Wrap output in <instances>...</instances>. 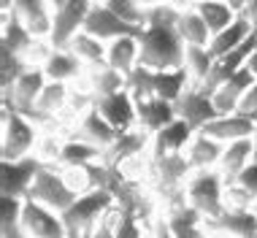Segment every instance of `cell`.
Returning a JSON list of instances; mask_svg holds the SVG:
<instances>
[{"label":"cell","instance_id":"cell-16","mask_svg":"<svg viewBox=\"0 0 257 238\" xmlns=\"http://www.w3.org/2000/svg\"><path fill=\"white\" fill-rule=\"evenodd\" d=\"M257 79L252 76V71L249 68H241L238 73L233 76V79H227L222 87L217 89V92L211 95V100H214V108L219 111V116H227V114H235L238 111V103H241V97L246 95V89L252 87Z\"/></svg>","mask_w":257,"mask_h":238},{"label":"cell","instance_id":"cell-19","mask_svg":"<svg viewBox=\"0 0 257 238\" xmlns=\"http://www.w3.org/2000/svg\"><path fill=\"white\" fill-rule=\"evenodd\" d=\"M190 157L179 155V152H171V155H163V157H155V171L160 176V184H163L165 192H173L176 195L179 184H182V179L190 173Z\"/></svg>","mask_w":257,"mask_h":238},{"label":"cell","instance_id":"cell-49","mask_svg":"<svg viewBox=\"0 0 257 238\" xmlns=\"http://www.w3.org/2000/svg\"><path fill=\"white\" fill-rule=\"evenodd\" d=\"M133 3H138L141 9H152V6H160V3H165V0H133Z\"/></svg>","mask_w":257,"mask_h":238},{"label":"cell","instance_id":"cell-27","mask_svg":"<svg viewBox=\"0 0 257 238\" xmlns=\"http://www.w3.org/2000/svg\"><path fill=\"white\" fill-rule=\"evenodd\" d=\"M195 11L203 17V22L208 25L211 36H217V33H222L225 27H230L235 22V11L225 3V0H200L195 6Z\"/></svg>","mask_w":257,"mask_h":238},{"label":"cell","instance_id":"cell-14","mask_svg":"<svg viewBox=\"0 0 257 238\" xmlns=\"http://www.w3.org/2000/svg\"><path fill=\"white\" fill-rule=\"evenodd\" d=\"M95 108L100 111L103 119H106L111 128H116L119 133H127L130 125H133L136 116H138V111L133 106V95H130L127 89H119V92H114V95L98 97Z\"/></svg>","mask_w":257,"mask_h":238},{"label":"cell","instance_id":"cell-38","mask_svg":"<svg viewBox=\"0 0 257 238\" xmlns=\"http://www.w3.org/2000/svg\"><path fill=\"white\" fill-rule=\"evenodd\" d=\"M65 97H68V87H65V84H62V81H49L44 87V92H41V97H38V111L44 116L52 119L54 111L62 108Z\"/></svg>","mask_w":257,"mask_h":238},{"label":"cell","instance_id":"cell-22","mask_svg":"<svg viewBox=\"0 0 257 238\" xmlns=\"http://www.w3.org/2000/svg\"><path fill=\"white\" fill-rule=\"evenodd\" d=\"M14 11L22 17L33 36H49L52 17L46 14V0H14Z\"/></svg>","mask_w":257,"mask_h":238},{"label":"cell","instance_id":"cell-25","mask_svg":"<svg viewBox=\"0 0 257 238\" xmlns=\"http://www.w3.org/2000/svg\"><path fill=\"white\" fill-rule=\"evenodd\" d=\"M138 54H141L138 38H133V36L116 38V41H111V46H108V65L114 68V71L130 76V73H133V68H136Z\"/></svg>","mask_w":257,"mask_h":238},{"label":"cell","instance_id":"cell-28","mask_svg":"<svg viewBox=\"0 0 257 238\" xmlns=\"http://www.w3.org/2000/svg\"><path fill=\"white\" fill-rule=\"evenodd\" d=\"M198 216L200 211L195 206H187V203L173 206V211L168 216V227H171L173 238H206L198 227Z\"/></svg>","mask_w":257,"mask_h":238},{"label":"cell","instance_id":"cell-33","mask_svg":"<svg viewBox=\"0 0 257 238\" xmlns=\"http://www.w3.org/2000/svg\"><path fill=\"white\" fill-rule=\"evenodd\" d=\"M44 73H46V79H52V81L71 79V76L79 73V57H76V54L62 52V49H54L49 57H46Z\"/></svg>","mask_w":257,"mask_h":238},{"label":"cell","instance_id":"cell-42","mask_svg":"<svg viewBox=\"0 0 257 238\" xmlns=\"http://www.w3.org/2000/svg\"><path fill=\"white\" fill-rule=\"evenodd\" d=\"M238 114H244V116L252 119V122H257V81L246 89V95L241 97V103H238Z\"/></svg>","mask_w":257,"mask_h":238},{"label":"cell","instance_id":"cell-17","mask_svg":"<svg viewBox=\"0 0 257 238\" xmlns=\"http://www.w3.org/2000/svg\"><path fill=\"white\" fill-rule=\"evenodd\" d=\"M252 33H254L252 22H249L244 14H238V17H235V22H233L230 27H225L222 33L211 36L208 52H211V57H214V60H219V57H225V54H230L233 49H238L249 36H252Z\"/></svg>","mask_w":257,"mask_h":238},{"label":"cell","instance_id":"cell-36","mask_svg":"<svg viewBox=\"0 0 257 238\" xmlns=\"http://www.w3.org/2000/svg\"><path fill=\"white\" fill-rule=\"evenodd\" d=\"M27 71L25 62L19 60L17 52H11V49L0 46V84H3V92H9V89L22 79V73Z\"/></svg>","mask_w":257,"mask_h":238},{"label":"cell","instance_id":"cell-50","mask_svg":"<svg viewBox=\"0 0 257 238\" xmlns=\"http://www.w3.org/2000/svg\"><path fill=\"white\" fill-rule=\"evenodd\" d=\"M252 146H254V149H252V163H257V130H254V136H252Z\"/></svg>","mask_w":257,"mask_h":238},{"label":"cell","instance_id":"cell-8","mask_svg":"<svg viewBox=\"0 0 257 238\" xmlns=\"http://www.w3.org/2000/svg\"><path fill=\"white\" fill-rule=\"evenodd\" d=\"M41 168L44 165L36 157L3 160L0 163V195L3 198H27Z\"/></svg>","mask_w":257,"mask_h":238},{"label":"cell","instance_id":"cell-3","mask_svg":"<svg viewBox=\"0 0 257 238\" xmlns=\"http://www.w3.org/2000/svg\"><path fill=\"white\" fill-rule=\"evenodd\" d=\"M81 173L87 176L92 190H106V192L114 195V200L119 203V208L136 211L138 219L149 214V203L144 200V195L138 192V187L133 181L124 179V173L119 168H111V165H103V163H89V165L81 168Z\"/></svg>","mask_w":257,"mask_h":238},{"label":"cell","instance_id":"cell-47","mask_svg":"<svg viewBox=\"0 0 257 238\" xmlns=\"http://www.w3.org/2000/svg\"><path fill=\"white\" fill-rule=\"evenodd\" d=\"M246 68H249V71H252V76H254V79H257V49H254V54H252V57H249V62H246Z\"/></svg>","mask_w":257,"mask_h":238},{"label":"cell","instance_id":"cell-40","mask_svg":"<svg viewBox=\"0 0 257 238\" xmlns=\"http://www.w3.org/2000/svg\"><path fill=\"white\" fill-rule=\"evenodd\" d=\"M116 238H141V230H138V214L136 211H130V208H119Z\"/></svg>","mask_w":257,"mask_h":238},{"label":"cell","instance_id":"cell-30","mask_svg":"<svg viewBox=\"0 0 257 238\" xmlns=\"http://www.w3.org/2000/svg\"><path fill=\"white\" fill-rule=\"evenodd\" d=\"M71 52L79 60L92 62V65H106V62H108V49L103 46V41L95 38V36H89V33H84V30L71 41Z\"/></svg>","mask_w":257,"mask_h":238},{"label":"cell","instance_id":"cell-15","mask_svg":"<svg viewBox=\"0 0 257 238\" xmlns=\"http://www.w3.org/2000/svg\"><path fill=\"white\" fill-rule=\"evenodd\" d=\"M254 130H257V122H252L249 116H244V114L235 111V114L211 119V122H208L200 133L208 136V138H217V141L233 144V141H241V138H252Z\"/></svg>","mask_w":257,"mask_h":238},{"label":"cell","instance_id":"cell-44","mask_svg":"<svg viewBox=\"0 0 257 238\" xmlns=\"http://www.w3.org/2000/svg\"><path fill=\"white\" fill-rule=\"evenodd\" d=\"M244 17L252 22V27H254V33H257V0H249L246 3V9H244Z\"/></svg>","mask_w":257,"mask_h":238},{"label":"cell","instance_id":"cell-7","mask_svg":"<svg viewBox=\"0 0 257 238\" xmlns=\"http://www.w3.org/2000/svg\"><path fill=\"white\" fill-rule=\"evenodd\" d=\"M111 203H114V195L106 190H89L84 198H76L73 206L62 214L68 233H84V230H89L98 222V216L111 208Z\"/></svg>","mask_w":257,"mask_h":238},{"label":"cell","instance_id":"cell-5","mask_svg":"<svg viewBox=\"0 0 257 238\" xmlns=\"http://www.w3.org/2000/svg\"><path fill=\"white\" fill-rule=\"evenodd\" d=\"M36 128L27 116L3 100V160H22L33 149Z\"/></svg>","mask_w":257,"mask_h":238},{"label":"cell","instance_id":"cell-23","mask_svg":"<svg viewBox=\"0 0 257 238\" xmlns=\"http://www.w3.org/2000/svg\"><path fill=\"white\" fill-rule=\"evenodd\" d=\"M192 128L184 122V119H173L171 125H165L163 130H157L155 138V157L171 155V152H182V146L190 141Z\"/></svg>","mask_w":257,"mask_h":238},{"label":"cell","instance_id":"cell-29","mask_svg":"<svg viewBox=\"0 0 257 238\" xmlns=\"http://www.w3.org/2000/svg\"><path fill=\"white\" fill-rule=\"evenodd\" d=\"M179 33H182L184 44L187 46H208L211 44V30L203 22L198 11H182L179 14Z\"/></svg>","mask_w":257,"mask_h":238},{"label":"cell","instance_id":"cell-13","mask_svg":"<svg viewBox=\"0 0 257 238\" xmlns=\"http://www.w3.org/2000/svg\"><path fill=\"white\" fill-rule=\"evenodd\" d=\"M173 108H176V116L184 119V122L192 128V133H200L211 119L219 116V111L214 108V100L208 95H203L200 89L184 92L176 103H173Z\"/></svg>","mask_w":257,"mask_h":238},{"label":"cell","instance_id":"cell-21","mask_svg":"<svg viewBox=\"0 0 257 238\" xmlns=\"http://www.w3.org/2000/svg\"><path fill=\"white\" fill-rule=\"evenodd\" d=\"M138 111V119H141V125L147 130H163L165 125H171L176 116V108H173V103L163 100V97H149V100H141L136 106Z\"/></svg>","mask_w":257,"mask_h":238},{"label":"cell","instance_id":"cell-12","mask_svg":"<svg viewBox=\"0 0 257 238\" xmlns=\"http://www.w3.org/2000/svg\"><path fill=\"white\" fill-rule=\"evenodd\" d=\"M84 33L89 36L100 38V41H116V38H124V36H133V38H141L144 27H136V25H127L124 19H119L114 11L108 9L106 3L100 6H92L87 14V22H84Z\"/></svg>","mask_w":257,"mask_h":238},{"label":"cell","instance_id":"cell-37","mask_svg":"<svg viewBox=\"0 0 257 238\" xmlns=\"http://www.w3.org/2000/svg\"><path fill=\"white\" fill-rule=\"evenodd\" d=\"M211 65H214V57H211V52H208V46H187L184 68L195 76L198 81L206 79L208 71H211Z\"/></svg>","mask_w":257,"mask_h":238},{"label":"cell","instance_id":"cell-52","mask_svg":"<svg viewBox=\"0 0 257 238\" xmlns=\"http://www.w3.org/2000/svg\"><path fill=\"white\" fill-rule=\"evenodd\" d=\"M68 238H84V233H68Z\"/></svg>","mask_w":257,"mask_h":238},{"label":"cell","instance_id":"cell-46","mask_svg":"<svg viewBox=\"0 0 257 238\" xmlns=\"http://www.w3.org/2000/svg\"><path fill=\"white\" fill-rule=\"evenodd\" d=\"M227 6H230V9L235 11V14H244V9H246V3L249 0H225Z\"/></svg>","mask_w":257,"mask_h":238},{"label":"cell","instance_id":"cell-39","mask_svg":"<svg viewBox=\"0 0 257 238\" xmlns=\"http://www.w3.org/2000/svg\"><path fill=\"white\" fill-rule=\"evenodd\" d=\"M106 6L116 14L119 19H124L127 25L136 27H147V9H141L133 0H106Z\"/></svg>","mask_w":257,"mask_h":238},{"label":"cell","instance_id":"cell-1","mask_svg":"<svg viewBox=\"0 0 257 238\" xmlns=\"http://www.w3.org/2000/svg\"><path fill=\"white\" fill-rule=\"evenodd\" d=\"M179 9L173 6H152L147 9V27H144L138 46V65H147L152 71H179L184 68L187 44L179 33Z\"/></svg>","mask_w":257,"mask_h":238},{"label":"cell","instance_id":"cell-9","mask_svg":"<svg viewBox=\"0 0 257 238\" xmlns=\"http://www.w3.org/2000/svg\"><path fill=\"white\" fill-rule=\"evenodd\" d=\"M89 9H92V3H89V0H68L62 9L54 11V17H52V33H49V41H52L54 49L71 46V41L79 36V30H84Z\"/></svg>","mask_w":257,"mask_h":238},{"label":"cell","instance_id":"cell-26","mask_svg":"<svg viewBox=\"0 0 257 238\" xmlns=\"http://www.w3.org/2000/svg\"><path fill=\"white\" fill-rule=\"evenodd\" d=\"M141 149H144V136H141V133H130V130L127 133H119V138H116L108 149H103L100 163L103 165H111V168H119V163H124L127 157L138 155Z\"/></svg>","mask_w":257,"mask_h":238},{"label":"cell","instance_id":"cell-24","mask_svg":"<svg viewBox=\"0 0 257 238\" xmlns=\"http://www.w3.org/2000/svg\"><path fill=\"white\" fill-rule=\"evenodd\" d=\"M252 149H254L252 138H241V141H233V144L225 146L219 163H222V173H225L230 181L238 179V173L252 163Z\"/></svg>","mask_w":257,"mask_h":238},{"label":"cell","instance_id":"cell-35","mask_svg":"<svg viewBox=\"0 0 257 238\" xmlns=\"http://www.w3.org/2000/svg\"><path fill=\"white\" fill-rule=\"evenodd\" d=\"M100 157H103V149H98V146H92L87 141H71L60 149V160L65 165H73V168H84Z\"/></svg>","mask_w":257,"mask_h":238},{"label":"cell","instance_id":"cell-20","mask_svg":"<svg viewBox=\"0 0 257 238\" xmlns=\"http://www.w3.org/2000/svg\"><path fill=\"white\" fill-rule=\"evenodd\" d=\"M81 138H84L87 144L98 146V149H108V146L119 138V130L111 128L98 108H89L87 116L81 119Z\"/></svg>","mask_w":257,"mask_h":238},{"label":"cell","instance_id":"cell-32","mask_svg":"<svg viewBox=\"0 0 257 238\" xmlns=\"http://www.w3.org/2000/svg\"><path fill=\"white\" fill-rule=\"evenodd\" d=\"M222 141H217V138H208V136H195L190 144V163L192 168H208L211 163H217V160L222 157Z\"/></svg>","mask_w":257,"mask_h":238},{"label":"cell","instance_id":"cell-11","mask_svg":"<svg viewBox=\"0 0 257 238\" xmlns=\"http://www.w3.org/2000/svg\"><path fill=\"white\" fill-rule=\"evenodd\" d=\"M22 227L27 238H68V227L62 222V214L27 198L22 208Z\"/></svg>","mask_w":257,"mask_h":238},{"label":"cell","instance_id":"cell-51","mask_svg":"<svg viewBox=\"0 0 257 238\" xmlns=\"http://www.w3.org/2000/svg\"><path fill=\"white\" fill-rule=\"evenodd\" d=\"M46 3H52V6H54V11H57V9H62V6L68 3V0H46Z\"/></svg>","mask_w":257,"mask_h":238},{"label":"cell","instance_id":"cell-48","mask_svg":"<svg viewBox=\"0 0 257 238\" xmlns=\"http://www.w3.org/2000/svg\"><path fill=\"white\" fill-rule=\"evenodd\" d=\"M165 3L173 6V9H184V11H187V6H190L192 0H165Z\"/></svg>","mask_w":257,"mask_h":238},{"label":"cell","instance_id":"cell-2","mask_svg":"<svg viewBox=\"0 0 257 238\" xmlns=\"http://www.w3.org/2000/svg\"><path fill=\"white\" fill-rule=\"evenodd\" d=\"M184 81H187V68L152 71L147 65H138L127 76V92L136 97V103L149 100V97H163L168 103H176L184 95Z\"/></svg>","mask_w":257,"mask_h":238},{"label":"cell","instance_id":"cell-18","mask_svg":"<svg viewBox=\"0 0 257 238\" xmlns=\"http://www.w3.org/2000/svg\"><path fill=\"white\" fill-rule=\"evenodd\" d=\"M211 230H225L235 238H257V214L246 208H227L217 219H206Z\"/></svg>","mask_w":257,"mask_h":238},{"label":"cell","instance_id":"cell-31","mask_svg":"<svg viewBox=\"0 0 257 238\" xmlns=\"http://www.w3.org/2000/svg\"><path fill=\"white\" fill-rule=\"evenodd\" d=\"M33 41V33L27 30V25L22 22V17H19L17 11L6 14V22H3V44L6 49H11V52H22L25 46H30Z\"/></svg>","mask_w":257,"mask_h":238},{"label":"cell","instance_id":"cell-41","mask_svg":"<svg viewBox=\"0 0 257 238\" xmlns=\"http://www.w3.org/2000/svg\"><path fill=\"white\" fill-rule=\"evenodd\" d=\"M235 184L241 187V190H246L249 195H257V163H249L244 171L238 173V179H235Z\"/></svg>","mask_w":257,"mask_h":238},{"label":"cell","instance_id":"cell-4","mask_svg":"<svg viewBox=\"0 0 257 238\" xmlns=\"http://www.w3.org/2000/svg\"><path fill=\"white\" fill-rule=\"evenodd\" d=\"M46 87V73L38 68H27L9 92H3V100L14 106L22 116H27L30 122H49V116H44L38 111V97Z\"/></svg>","mask_w":257,"mask_h":238},{"label":"cell","instance_id":"cell-45","mask_svg":"<svg viewBox=\"0 0 257 238\" xmlns=\"http://www.w3.org/2000/svg\"><path fill=\"white\" fill-rule=\"evenodd\" d=\"M155 238H173L171 227H168V219H160L157 227H155Z\"/></svg>","mask_w":257,"mask_h":238},{"label":"cell","instance_id":"cell-43","mask_svg":"<svg viewBox=\"0 0 257 238\" xmlns=\"http://www.w3.org/2000/svg\"><path fill=\"white\" fill-rule=\"evenodd\" d=\"M84 238H116V227L111 225V216L106 214L100 222H95L89 230H84Z\"/></svg>","mask_w":257,"mask_h":238},{"label":"cell","instance_id":"cell-34","mask_svg":"<svg viewBox=\"0 0 257 238\" xmlns=\"http://www.w3.org/2000/svg\"><path fill=\"white\" fill-rule=\"evenodd\" d=\"M92 89H95V95H98V97L114 95V92H119V89H127V76L119 73V71H114V68L106 62V65L95 68V73H92Z\"/></svg>","mask_w":257,"mask_h":238},{"label":"cell","instance_id":"cell-10","mask_svg":"<svg viewBox=\"0 0 257 238\" xmlns=\"http://www.w3.org/2000/svg\"><path fill=\"white\" fill-rule=\"evenodd\" d=\"M187 195H190V206H195L206 219H217L225 214L222 206V181L217 173L203 171L187 184Z\"/></svg>","mask_w":257,"mask_h":238},{"label":"cell","instance_id":"cell-6","mask_svg":"<svg viewBox=\"0 0 257 238\" xmlns=\"http://www.w3.org/2000/svg\"><path fill=\"white\" fill-rule=\"evenodd\" d=\"M27 200H36L41 206L52 208V211L65 214L76 203V192L62 181V176H57L49 168H41L36 181H33V187H30V192H27Z\"/></svg>","mask_w":257,"mask_h":238}]
</instances>
